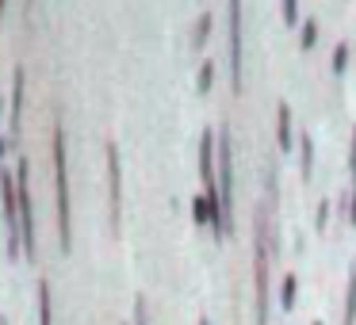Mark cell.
I'll return each instance as SVG.
<instances>
[{
	"label": "cell",
	"instance_id": "cell-15",
	"mask_svg": "<svg viewBox=\"0 0 356 325\" xmlns=\"http://www.w3.org/2000/svg\"><path fill=\"white\" fill-rule=\"evenodd\" d=\"M345 65H348V42H341V47L333 50V73L341 77V73H345Z\"/></svg>",
	"mask_w": 356,
	"mask_h": 325
},
{
	"label": "cell",
	"instance_id": "cell-18",
	"mask_svg": "<svg viewBox=\"0 0 356 325\" xmlns=\"http://www.w3.org/2000/svg\"><path fill=\"white\" fill-rule=\"evenodd\" d=\"M280 4H284V19L295 24V19H299V0H280Z\"/></svg>",
	"mask_w": 356,
	"mask_h": 325
},
{
	"label": "cell",
	"instance_id": "cell-22",
	"mask_svg": "<svg viewBox=\"0 0 356 325\" xmlns=\"http://www.w3.org/2000/svg\"><path fill=\"white\" fill-rule=\"evenodd\" d=\"M12 142H16V138H0V157L8 153V146H12Z\"/></svg>",
	"mask_w": 356,
	"mask_h": 325
},
{
	"label": "cell",
	"instance_id": "cell-6",
	"mask_svg": "<svg viewBox=\"0 0 356 325\" xmlns=\"http://www.w3.org/2000/svg\"><path fill=\"white\" fill-rule=\"evenodd\" d=\"M276 126H280V131H276V138H280V149H287V146L295 142V131H291V108H287V100L276 108Z\"/></svg>",
	"mask_w": 356,
	"mask_h": 325
},
{
	"label": "cell",
	"instance_id": "cell-12",
	"mask_svg": "<svg viewBox=\"0 0 356 325\" xmlns=\"http://www.w3.org/2000/svg\"><path fill=\"white\" fill-rule=\"evenodd\" d=\"M211 24H215V16H211V12H203V16H200V24H195V31H192V42H195V50H200L203 42H207V35H211Z\"/></svg>",
	"mask_w": 356,
	"mask_h": 325
},
{
	"label": "cell",
	"instance_id": "cell-9",
	"mask_svg": "<svg viewBox=\"0 0 356 325\" xmlns=\"http://www.w3.org/2000/svg\"><path fill=\"white\" fill-rule=\"evenodd\" d=\"M295 294H299V279L287 272L284 279H280V302H284V310H291L295 306Z\"/></svg>",
	"mask_w": 356,
	"mask_h": 325
},
{
	"label": "cell",
	"instance_id": "cell-21",
	"mask_svg": "<svg viewBox=\"0 0 356 325\" xmlns=\"http://www.w3.org/2000/svg\"><path fill=\"white\" fill-rule=\"evenodd\" d=\"M348 169H353V180H356V134H353V157H348Z\"/></svg>",
	"mask_w": 356,
	"mask_h": 325
},
{
	"label": "cell",
	"instance_id": "cell-13",
	"mask_svg": "<svg viewBox=\"0 0 356 325\" xmlns=\"http://www.w3.org/2000/svg\"><path fill=\"white\" fill-rule=\"evenodd\" d=\"M192 218H195V222H211V199H207V192L192 199Z\"/></svg>",
	"mask_w": 356,
	"mask_h": 325
},
{
	"label": "cell",
	"instance_id": "cell-10",
	"mask_svg": "<svg viewBox=\"0 0 356 325\" xmlns=\"http://www.w3.org/2000/svg\"><path fill=\"white\" fill-rule=\"evenodd\" d=\"M345 325H356V268L348 272V291H345Z\"/></svg>",
	"mask_w": 356,
	"mask_h": 325
},
{
	"label": "cell",
	"instance_id": "cell-26",
	"mask_svg": "<svg viewBox=\"0 0 356 325\" xmlns=\"http://www.w3.org/2000/svg\"><path fill=\"white\" fill-rule=\"evenodd\" d=\"M0 325H4V322H0Z\"/></svg>",
	"mask_w": 356,
	"mask_h": 325
},
{
	"label": "cell",
	"instance_id": "cell-1",
	"mask_svg": "<svg viewBox=\"0 0 356 325\" xmlns=\"http://www.w3.org/2000/svg\"><path fill=\"white\" fill-rule=\"evenodd\" d=\"M276 238H272L268 210H253V306H257V325H268V260Z\"/></svg>",
	"mask_w": 356,
	"mask_h": 325
},
{
	"label": "cell",
	"instance_id": "cell-11",
	"mask_svg": "<svg viewBox=\"0 0 356 325\" xmlns=\"http://www.w3.org/2000/svg\"><path fill=\"white\" fill-rule=\"evenodd\" d=\"M39 325H50V283L39 279Z\"/></svg>",
	"mask_w": 356,
	"mask_h": 325
},
{
	"label": "cell",
	"instance_id": "cell-4",
	"mask_svg": "<svg viewBox=\"0 0 356 325\" xmlns=\"http://www.w3.org/2000/svg\"><path fill=\"white\" fill-rule=\"evenodd\" d=\"M104 157H108V188H111V222L119 226V215H123V172H119V149L115 142H104Z\"/></svg>",
	"mask_w": 356,
	"mask_h": 325
},
{
	"label": "cell",
	"instance_id": "cell-23",
	"mask_svg": "<svg viewBox=\"0 0 356 325\" xmlns=\"http://www.w3.org/2000/svg\"><path fill=\"white\" fill-rule=\"evenodd\" d=\"M200 325H211V322H207V317H200Z\"/></svg>",
	"mask_w": 356,
	"mask_h": 325
},
{
	"label": "cell",
	"instance_id": "cell-8",
	"mask_svg": "<svg viewBox=\"0 0 356 325\" xmlns=\"http://www.w3.org/2000/svg\"><path fill=\"white\" fill-rule=\"evenodd\" d=\"M299 153H302V180H310L314 176V142H310V134L299 138Z\"/></svg>",
	"mask_w": 356,
	"mask_h": 325
},
{
	"label": "cell",
	"instance_id": "cell-5",
	"mask_svg": "<svg viewBox=\"0 0 356 325\" xmlns=\"http://www.w3.org/2000/svg\"><path fill=\"white\" fill-rule=\"evenodd\" d=\"M230 77L241 88V0H230Z\"/></svg>",
	"mask_w": 356,
	"mask_h": 325
},
{
	"label": "cell",
	"instance_id": "cell-14",
	"mask_svg": "<svg viewBox=\"0 0 356 325\" xmlns=\"http://www.w3.org/2000/svg\"><path fill=\"white\" fill-rule=\"evenodd\" d=\"M299 42H302V47H314V42H318V19H302Z\"/></svg>",
	"mask_w": 356,
	"mask_h": 325
},
{
	"label": "cell",
	"instance_id": "cell-25",
	"mask_svg": "<svg viewBox=\"0 0 356 325\" xmlns=\"http://www.w3.org/2000/svg\"><path fill=\"white\" fill-rule=\"evenodd\" d=\"M310 325H322V322H310Z\"/></svg>",
	"mask_w": 356,
	"mask_h": 325
},
{
	"label": "cell",
	"instance_id": "cell-3",
	"mask_svg": "<svg viewBox=\"0 0 356 325\" xmlns=\"http://www.w3.org/2000/svg\"><path fill=\"white\" fill-rule=\"evenodd\" d=\"M27 161L16 165V180H19V222H24V253L35 256V210H31V192H27Z\"/></svg>",
	"mask_w": 356,
	"mask_h": 325
},
{
	"label": "cell",
	"instance_id": "cell-24",
	"mask_svg": "<svg viewBox=\"0 0 356 325\" xmlns=\"http://www.w3.org/2000/svg\"><path fill=\"white\" fill-rule=\"evenodd\" d=\"M0 16H4V0H0Z\"/></svg>",
	"mask_w": 356,
	"mask_h": 325
},
{
	"label": "cell",
	"instance_id": "cell-7",
	"mask_svg": "<svg viewBox=\"0 0 356 325\" xmlns=\"http://www.w3.org/2000/svg\"><path fill=\"white\" fill-rule=\"evenodd\" d=\"M24 69H16V77H12V138H16L19 131V108H24Z\"/></svg>",
	"mask_w": 356,
	"mask_h": 325
},
{
	"label": "cell",
	"instance_id": "cell-20",
	"mask_svg": "<svg viewBox=\"0 0 356 325\" xmlns=\"http://www.w3.org/2000/svg\"><path fill=\"white\" fill-rule=\"evenodd\" d=\"M348 218H353V226H356V184H353V203H348Z\"/></svg>",
	"mask_w": 356,
	"mask_h": 325
},
{
	"label": "cell",
	"instance_id": "cell-2",
	"mask_svg": "<svg viewBox=\"0 0 356 325\" xmlns=\"http://www.w3.org/2000/svg\"><path fill=\"white\" fill-rule=\"evenodd\" d=\"M54 184H58V238H62V249L70 253L73 245V215H70V176H65V134H62V123H54Z\"/></svg>",
	"mask_w": 356,
	"mask_h": 325
},
{
	"label": "cell",
	"instance_id": "cell-16",
	"mask_svg": "<svg viewBox=\"0 0 356 325\" xmlns=\"http://www.w3.org/2000/svg\"><path fill=\"white\" fill-rule=\"evenodd\" d=\"M211 81H215V62H203L200 65V92H207Z\"/></svg>",
	"mask_w": 356,
	"mask_h": 325
},
{
	"label": "cell",
	"instance_id": "cell-19",
	"mask_svg": "<svg viewBox=\"0 0 356 325\" xmlns=\"http://www.w3.org/2000/svg\"><path fill=\"white\" fill-rule=\"evenodd\" d=\"M325 218H330V203H318V210H314V226H318V230L325 226Z\"/></svg>",
	"mask_w": 356,
	"mask_h": 325
},
{
	"label": "cell",
	"instance_id": "cell-17",
	"mask_svg": "<svg viewBox=\"0 0 356 325\" xmlns=\"http://www.w3.org/2000/svg\"><path fill=\"white\" fill-rule=\"evenodd\" d=\"M134 325H149V317H146V299H134Z\"/></svg>",
	"mask_w": 356,
	"mask_h": 325
}]
</instances>
